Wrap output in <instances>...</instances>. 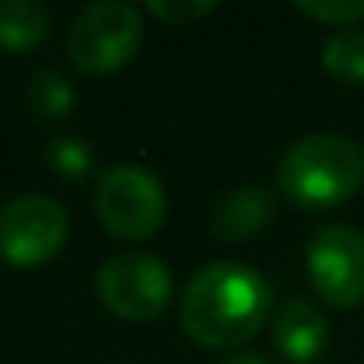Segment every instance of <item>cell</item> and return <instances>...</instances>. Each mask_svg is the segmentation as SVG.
<instances>
[{
  "mask_svg": "<svg viewBox=\"0 0 364 364\" xmlns=\"http://www.w3.org/2000/svg\"><path fill=\"white\" fill-rule=\"evenodd\" d=\"M275 311L268 279L243 261L204 264L178 304L186 336L208 350H229L247 343Z\"/></svg>",
  "mask_w": 364,
  "mask_h": 364,
  "instance_id": "obj_1",
  "label": "cell"
},
{
  "mask_svg": "<svg viewBox=\"0 0 364 364\" xmlns=\"http://www.w3.org/2000/svg\"><path fill=\"white\" fill-rule=\"evenodd\" d=\"M364 186V146L339 132L296 139L279 161V190L296 208L325 211Z\"/></svg>",
  "mask_w": 364,
  "mask_h": 364,
  "instance_id": "obj_2",
  "label": "cell"
},
{
  "mask_svg": "<svg viewBox=\"0 0 364 364\" xmlns=\"http://www.w3.org/2000/svg\"><path fill=\"white\" fill-rule=\"evenodd\" d=\"M93 211L100 225L129 243L157 236L168 215V193L161 178L143 164H111L93 190Z\"/></svg>",
  "mask_w": 364,
  "mask_h": 364,
  "instance_id": "obj_3",
  "label": "cell"
},
{
  "mask_svg": "<svg viewBox=\"0 0 364 364\" xmlns=\"http://www.w3.org/2000/svg\"><path fill=\"white\" fill-rule=\"evenodd\" d=\"M143 43L139 8L122 0H100L90 4L68 29V61L86 75H107L132 61Z\"/></svg>",
  "mask_w": 364,
  "mask_h": 364,
  "instance_id": "obj_4",
  "label": "cell"
},
{
  "mask_svg": "<svg viewBox=\"0 0 364 364\" xmlns=\"http://www.w3.org/2000/svg\"><path fill=\"white\" fill-rule=\"evenodd\" d=\"M97 296L122 321H154L171 300V268L154 254H114L97 268Z\"/></svg>",
  "mask_w": 364,
  "mask_h": 364,
  "instance_id": "obj_5",
  "label": "cell"
},
{
  "mask_svg": "<svg viewBox=\"0 0 364 364\" xmlns=\"http://www.w3.org/2000/svg\"><path fill=\"white\" fill-rule=\"evenodd\" d=\"M68 215L54 197L22 193L0 208V261L11 268H40L61 254Z\"/></svg>",
  "mask_w": 364,
  "mask_h": 364,
  "instance_id": "obj_6",
  "label": "cell"
},
{
  "mask_svg": "<svg viewBox=\"0 0 364 364\" xmlns=\"http://www.w3.org/2000/svg\"><path fill=\"white\" fill-rule=\"evenodd\" d=\"M307 275L328 307L364 304V232L353 225H325L307 243Z\"/></svg>",
  "mask_w": 364,
  "mask_h": 364,
  "instance_id": "obj_7",
  "label": "cell"
},
{
  "mask_svg": "<svg viewBox=\"0 0 364 364\" xmlns=\"http://www.w3.org/2000/svg\"><path fill=\"white\" fill-rule=\"evenodd\" d=\"M272 343L289 364H314L328 350V318L304 296H289L272 311Z\"/></svg>",
  "mask_w": 364,
  "mask_h": 364,
  "instance_id": "obj_8",
  "label": "cell"
},
{
  "mask_svg": "<svg viewBox=\"0 0 364 364\" xmlns=\"http://www.w3.org/2000/svg\"><path fill=\"white\" fill-rule=\"evenodd\" d=\"M275 218V193L264 186H236L229 190L215 211H211V229L215 236L229 240V243H247L254 236H261Z\"/></svg>",
  "mask_w": 364,
  "mask_h": 364,
  "instance_id": "obj_9",
  "label": "cell"
},
{
  "mask_svg": "<svg viewBox=\"0 0 364 364\" xmlns=\"http://www.w3.org/2000/svg\"><path fill=\"white\" fill-rule=\"evenodd\" d=\"M54 29V15L36 0H0V47L26 54L36 50Z\"/></svg>",
  "mask_w": 364,
  "mask_h": 364,
  "instance_id": "obj_10",
  "label": "cell"
},
{
  "mask_svg": "<svg viewBox=\"0 0 364 364\" xmlns=\"http://www.w3.org/2000/svg\"><path fill=\"white\" fill-rule=\"evenodd\" d=\"M321 68L328 79L343 86H360L364 82V33L357 29L332 33L321 47Z\"/></svg>",
  "mask_w": 364,
  "mask_h": 364,
  "instance_id": "obj_11",
  "label": "cell"
},
{
  "mask_svg": "<svg viewBox=\"0 0 364 364\" xmlns=\"http://www.w3.org/2000/svg\"><path fill=\"white\" fill-rule=\"evenodd\" d=\"M26 104H29V111H33L36 122H61V118L75 107V90H72V82H68L61 72L40 68V72L29 79Z\"/></svg>",
  "mask_w": 364,
  "mask_h": 364,
  "instance_id": "obj_12",
  "label": "cell"
},
{
  "mask_svg": "<svg viewBox=\"0 0 364 364\" xmlns=\"http://www.w3.org/2000/svg\"><path fill=\"white\" fill-rule=\"evenodd\" d=\"M43 161L54 175L68 178V182H79L90 175L93 168V150L82 136H54L43 150Z\"/></svg>",
  "mask_w": 364,
  "mask_h": 364,
  "instance_id": "obj_13",
  "label": "cell"
},
{
  "mask_svg": "<svg viewBox=\"0 0 364 364\" xmlns=\"http://www.w3.org/2000/svg\"><path fill=\"white\" fill-rule=\"evenodd\" d=\"M296 11L314 18V22H321V26L346 29L357 18H364V0H300Z\"/></svg>",
  "mask_w": 364,
  "mask_h": 364,
  "instance_id": "obj_14",
  "label": "cell"
},
{
  "mask_svg": "<svg viewBox=\"0 0 364 364\" xmlns=\"http://www.w3.org/2000/svg\"><path fill=\"white\" fill-rule=\"evenodd\" d=\"M215 0H150L146 11L175 29H186V26H197L200 18L215 15Z\"/></svg>",
  "mask_w": 364,
  "mask_h": 364,
  "instance_id": "obj_15",
  "label": "cell"
},
{
  "mask_svg": "<svg viewBox=\"0 0 364 364\" xmlns=\"http://www.w3.org/2000/svg\"><path fill=\"white\" fill-rule=\"evenodd\" d=\"M222 364H272V360H264L257 353H236V357H225Z\"/></svg>",
  "mask_w": 364,
  "mask_h": 364,
  "instance_id": "obj_16",
  "label": "cell"
}]
</instances>
